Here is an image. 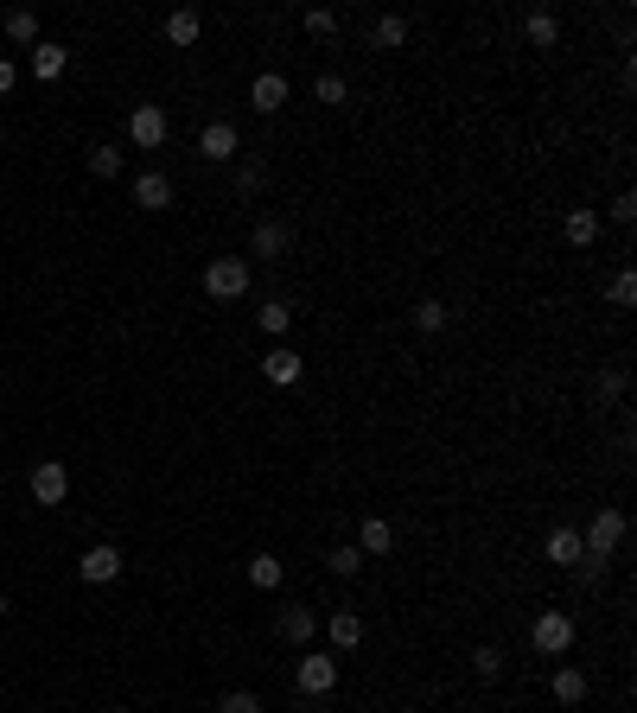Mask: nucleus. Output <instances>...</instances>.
<instances>
[{"label":"nucleus","mask_w":637,"mask_h":713,"mask_svg":"<svg viewBox=\"0 0 637 713\" xmlns=\"http://www.w3.org/2000/svg\"><path fill=\"white\" fill-rule=\"evenodd\" d=\"M134 204H141V211H172V179L166 172H134Z\"/></svg>","instance_id":"obj_11"},{"label":"nucleus","mask_w":637,"mask_h":713,"mask_svg":"<svg viewBox=\"0 0 637 713\" xmlns=\"http://www.w3.org/2000/svg\"><path fill=\"white\" fill-rule=\"evenodd\" d=\"M472 675H478V682H497V675H504V650H497V643H478V650H472Z\"/></svg>","instance_id":"obj_27"},{"label":"nucleus","mask_w":637,"mask_h":713,"mask_svg":"<svg viewBox=\"0 0 637 713\" xmlns=\"http://www.w3.org/2000/svg\"><path fill=\"white\" fill-rule=\"evenodd\" d=\"M606 300L618 306V312H625V306H637V274L625 268V274H612V287H606Z\"/></svg>","instance_id":"obj_32"},{"label":"nucleus","mask_w":637,"mask_h":713,"mask_svg":"<svg viewBox=\"0 0 637 713\" xmlns=\"http://www.w3.org/2000/svg\"><path fill=\"white\" fill-rule=\"evenodd\" d=\"M529 643H536L542 656H567V650H574V618H567V612H542L536 624H529Z\"/></svg>","instance_id":"obj_6"},{"label":"nucleus","mask_w":637,"mask_h":713,"mask_svg":"<svg viewBox=\"0 0 637 713\" xmlns=\"http://www.w3.org/2000/svg\"><path fill=\"white\" fill-rule=\"evenodd\" d=\"M243 573H249V586H255V593H274V586H281V573H287V567L274 561V554H249V567H243Z\"/></svg>","instance_id":"obj_22"},{"label":"nucleus","mask_w":637,"mask_h":713,"mask_svg":"<svg viewBox=\"0 0 637 713\" xmlns=\"http://www.w3.org/2000/svg\"><path fill=\"white\" fill-rule=\"evenodd\" d=\"M561 236L574 242V249H593V242H599V211H587V204H580V211H567Z\"/></svg>","instance_id":"obj_17"},{"label":"nucleus","mask_w":637,"mask_h":713,"mask_svg":"<svg viewBox=\"0 0 637 713\" xmlns=\"http://www.w3.org/2000/svg\"><path fill=\"white\" fill-rule=\"evenodd\" d=\"M325 567H332V573H338V580H351V573H364V554H357L351 542H338L332 554H325Z\"/></svg>","instance_id":"obj_29"},{"label":"nucleus","mask_w":637,"mask_h":713,"mask_svg":"<svg viewBox=\"0 0 637 713\" xmlns=\"http://www.w3.org/2000/svg\"><path fill=\"white\" fill-rule=\"evenodd\" d=\"M32 713H45V707H32Z\"/></svg>","instance_id":"obj_40"},{"label":"nucleus","mask_w":637,"mask_h":713,"mask_svg":"<svg viewBox=\"0 0 637 713\" xmlns=\"http://www.w3.org/2000/svg\"><path fill=\"white\" fill-rule=\"evenodd\" d=\"M325 637H332L338 650H357V643H364V618H357V612H332V618H325Z\"/></svg>","instance_id":"obj_19"},{"label":"nucleus","mask_w":637,"mask_h":713,"mask_svg":"<svg viewBox=\"0 0 637 713\" xmlns=\"http://www.w3.org/2000/svg\"><path fill=\"white\" fill-rule=\"evenodd\" d=\"M523 32H529V45H555L561 39V20H555V13H548V7H536V13H529V20H523Z\"/></svg>","instance_id":"obj_25"},{"label":"nucleus","mask_w":637,"mask_h":713,"mask_svg":"<svg viewBox=\"0 0 637 713\" xmlns=\"http://www.w3.org/2000/svg\"><path fill=\"white\" fill-rule=\"evenodd\" d=\"M32 497H39L45 503V510H51V503H64V497H71V472H64V465L58 459H39V465H32Z\"/></svg>","instance_id":"obj_10"},{"label":"nucleus","mask_w":637,"mask_h":713,"mask_svg":"<svg viewBox=\"0 0 637 713\" xmlns=\"http://www.w3.org/2000/svg\"><path fill=\"white\" fill-rule=\"evenodd\" d=\"M255 319H262V332H274V338H281V332H294V300H281V293H274V300H268L262 312H255Z\"/></svg>","instance_id":"obj_24"},{"label":"nucleus","mask_w":637,"mask_h":713,"mask_svg":"<svg viewBox=\"0 0 637 713\" xmlns=\"http://www.w3.org/2000/svg\"><path fill=\"white\" fill-rule=\"evenodd\" d=\"M313 96L325 102V109H344V102H351V90H344V77H338V71H325V77L313 83Z\"/></svg>","instance_id":"obj_31"},{"label":"nucleus","mask_w":637,"mask_h":713,"mask_svg":"<svg viewBox=\"0 0 637 713\" xmlns=\"http://www.w3.org/2000/svg\"><path fill=\"white\" fill-rule=\"evenodd\" d=\"M587 669H555V701L561 707H580V701H587Z\"/></svg>","instance_id":"obj_23"},{"label":"nucleus","mask_w":637,"mask_h":713,"mask_svg":"<svg viewBox=\"0 0 637 713\" xmlns=\"http://www.w3.org/2000/svg\"><path fill=\"white\" fill-rule=\"evenodd\" d=\"M13 83H20V64H13V58H0V96H13Z\"/></svg>","instance_id":"obj_37"},{"label":"nucleus","mask_w":637,"mask_h":713,"mask_svg":"<svg viewBox=\"0 0 637 713\" xmlns=\"http://www.w3.org/2000/svg\"><path fill=\"white\" fill-rule=\"evenodd\" d=\"M542 554H548V561H555V567H574L580 554H587V548H580V529H548Z\"/></svg>","instance_id":"obj_18"},{"label":"nucleus","mask_w":637,"mask_h":713,"mask_svg":"<svg viewBox=\"0 0 637 713\" xmlns=\"http://www.w3.org/2000/svg\"><path fill=\"white\" fill-rule=\"evenodd\" d=\"M313 631H319V618L306 612V605H294V612H281V618H274V637H281V643H294V650H306V643H313Z\"/></svg>","instance_id":"obj_12"},{"label":"nucleus","mask_w":637,"mask_h":713,"mask_svg":"<svg viewBox=\"0 0 637 713\" xmlns=\"http://www.w3.org/2000/svg\"><path fill=\"white\" fill-rule=\"evenodd\" d=\"M64 71H71V51H64V45H51V39L32 45V77H39V83H58Z\"/></svg>","instance_id":"obj_13"},{"label":"nucleus","mask_w":637,"mask_h":713,"mask_svg":"<svg viewBox=\"0 0 637 713\" xmlns=\"http://www.w3.org/2000/svg\"><path fill=\"white\" fill-rule=\"evenodd\" d=\"M166 134H172V121H166L160 102H134V115H128V141L141 147V153H153V147H166Z\"/></svg>","instance_id":"obj_4"},{"label":"nucleus","mask_w":637,"mask_h":713,"mask_svg":"<svg viewBox=\"0 0 637 713\" xmlns=\"http://www.w3.org/2000/svg\"><path fill=\"white\" fill-rule=\"evenodd\" d=\"M618 542H625V510H599L587 529H580V548L593 554V561H612Z\"/></svg>","instance_id":"obj_3"},{"label":"nucleus","mask_w":637,"mask_h":713,"mask_svg":"<svg viewBox=\"0 0 637 713\" xmlns=\"http://www.w3.org/2000/svg\"><path fill=\"white\" fill-rule=\"evenodd\" d=\"M0 624H7V593H0Z\"/></svg>","instance_id":"obj_38"},{"label":"nucleus","mask_w":637,"mask_h":713,"mask_svg":"<svg viewBox=\"0 0 637 713\" xmlns=\"http://www.w3.org/2000/svg\"><path fill=\"white\" fill-rule=\"evenodd\" d=\"M294 688L300 694H332L338 688V656H325V650H300V663H294Z\"/></svg>","instance_id":"obj_2"},{"label":"nucleus","mask_w":637,"mask_h":713,"mask_svg":"<svg viewBox=\"0 0 637 713\" xmlns=\"http://www.w3.org/2000/svg\"><path fill=\"white\" fill-rule=\"evenodd\" d=\"M262 185H268V166H262V160H243V166H236V198H262Z\"/></svg>","instance_id":"obj_28"},{"label":"nucleus","mask_w":637,"mask_h":713,"mask_svg":"<svg viewBox=\"0 0 637 713\" xmlns=\"http://www.w3.org/2000/svg\"><path fill=\"white\" fill-rule=\"evenodd\" d=\"M198 32H204V13L198 7H172L166 13V45L185 51V45H198Z\"/></svg>","instance_id":"obj_14"},{"label":"nucleus","mask_w":637,"mask_h":713,"mask_svg":"<svg viewBox=\"0 0 637 713\" xmlns=\"http://www.w3.org/2000/svg\"><path fill=\"white\" fill-rule=\"evenodd\" d=\"M249 281H255V274H249L243 255H217V262L204 268V293H211V300H243Z\"/></svg>","instance_id":"obj_1"},{"label":"nucleus","mask_w":637,"mask_h":713,"mask_svg":"<svg viewBox=\"0 0 637 713\" xmlns=\"http://www.w3.org/2000/svg\"><path fill=\"white\" fill-rule=\"evenodd\" d=\"M0 32H7V39H13V45H26V51H32V45H39V13H26V7H13V13H7V20H0Z\"/></svg>","instance_id":"obj_21"},{"label":"nucleus","mask_w":637,"mask_h":713,"mask_svg":"<svg viewBox=\"0 0 637 713\" xmlns=\"http://www.w3.org/2000/svg\"><path fill=\"white\" fill-rule=\"evenodd\" d=\"M109 713H134V707H109Z\"/></svg>","instance_id":"obj_39"},{"label":"nucleus","mask_w":637,"mask_h":713,"mask_svg":"<svg viewBox=\"0 0 637 713\" xmlns=\"http://www.w3.org/2000/svg\"><path fill=\"white\" fill-rule=\"evenodd\" d=\"M217 713H262V701H255L249 688H230V694L217 701Z\"/></svg>","instance_id":"obj_33"},{"label":"nucleus","mask_w":637,"mask_h":713,"mask_svg":"<svg viewBox=\"0 0 637 713\" xmlns=\"http://www.w3.org/2000/svg\"><path fill=\"white\" fill-rule=\"evenodd\" d=\"M395 548V523H383V516H364V529H357V554L364 561H376V554Z\"/></svg>","instance_id":"obj_15"},{"label":"nucleus","mask_w":637,"mask_h":713,"mask_svg":"<svg viewBox=\"0 0 637 713\" xmlns=\"http://www.w3.org/2000/svg\"><path fill=\"white\" fill-rule=\"evenodd\" d=\"M262 376H268V382H281V389H287V382H300V376H306V363H300L294 351H287V344H274V351L262 357Z\"/></svg>","instance_id":"obj_16"},{"label":"nucleus","mask_w":637,"mask_h":713,"mask_svg":"<svg viewBox=\"0 0 637 713\" xmlns=\"http://www.w3.org/2000/svg\"><path fill=\"white\" fill-rule=\"evenodd\" d=\"M115 573H122V548H115V542L83 548V561H77V580H83V586H109Z\"/></svg>","instance_id":"obj_8"},{"label":"nucleus","mask_w":637,"mask_h":713,"mask_svg":"<svg viewBox=\"0 0 637 713\" xmlns=\"http://www.w3.org/2000/svg\"><path fill=\"white\" fill-rule=\"evenodd\" d=\"M599 402H625V376H618V370L599 376Z\"/></svg>","instance_id":"obj_35"},{"label":"nucleus","mask_w":637,"mask_h":713,"mask_svg":"<svg viewBox=\"0 0 637 713\" xmlns=\"http://www.w3.org/2000/svg\"><path fill=\"white\" fill-rule=\"evenodd\" d=\"M236 153H243V134H236V121H204V134H198V160L230 166Z\"/></svg>","instance_id":"obj_5"},{"label":"nucleus","mask_w":637,"mask_h":713,"mask_svg":"<svg viewBox=\"0 0 637 713\" xmlns=\"http://www.w3.org/2000/svg\"><path fill=\"white\" fill-rule=\"evenodd\" d=\"M90 179H122V147L96 141V147H90Z\"/></svg>","instance_id":"obj_26"},{"label":"nucleus","mask_w":637,"mask_h":713,"mask_svg":"<svg viewBox=\"0 0 637 713\" xmlns=\"http://www.w3.org/2000/svg\"><path fill=\"white\" fill-rule=\"evenodd\" d=\"M446 319H453L446 300H415V325H421V332H446Z\"/></svg>","instance_id":"obj_30"},{"label":"nucleus","mask_w":637,"mask_h":713,"mask_svg":"<svg viewBox=\"0 0 637 713\" xmlns=\"http://www.w3.org/2000/svg\"><path fill=\"white\" fill-rule=\"evenodd\" d=\"M612 217H618V223L637 217V198H631V191H618V198H612Z\"/></svg>","instance_id":"obj_36"},{"label":"nucleus","mask_w":637,"mask_h":713,"mask_svg":"<svg viewBox=\"0 0 637 713\" xmlns=\"http://www.w3.org/2000/svg\"><path fill=\"white\" fill-rule=\"evenodd\" d=\"M287 249H294V223H281V217H262V223H255V236H249V255H255V262H281Z\"/></svg>","instance_id":"obj_7"},{"label":"nucleus","mask_w":637,"mask_h":713,"mask_svg":"<svg viewBox=\"0 0 637 713\" xmlns=\"http://www.w3.org/2000/svg\"><path fill=\"white\" fill-rule=\"evenodd\" d=\"M370 45L376 51H402L408 45V20H402V13H383V20L370 26Z\"/></svg>","instance_id":"obj_20"},{"label":"nucleus","mask_w":637,"mask_h":713,"mask_svg":"<svg viewBox=\"0 0 637 713\" xmlns=\"http://www.w3.org/2000/svg\"><path fill=\"white\" fill-rule=\"evenodd\" d=\"M306 32H313V39H332V32H338V13H332V7H313V13H306Z\"/></svg>","instance_id":"obj_34"},{"label":"nucleus","mask_w":637,"mask_h":713,"mask_svg":"<svg viewBox=\"0 0 637 713\" xmlns=\"http://www.w3.org/2000/svg\"><path fill=\"white\" fill-rule=\"evenodd\" d=\"M287 96H294V83H287L281 71H262V77L249 83V109H255V115H281Z\"/></svg>","instance_id":"obj_9"}]
</instances>
